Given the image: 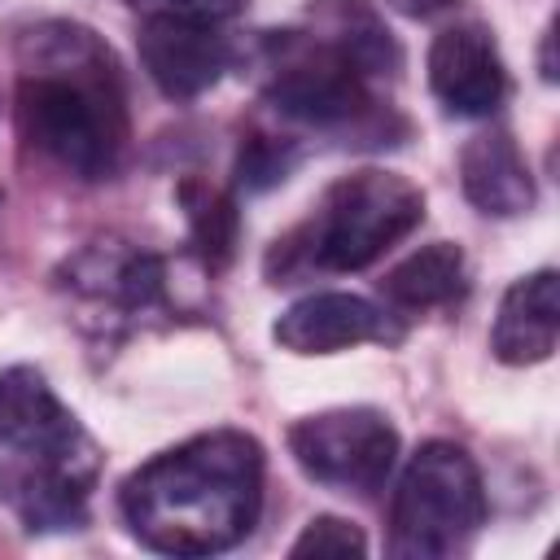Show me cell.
Here are the masks:
<instances>
[{
	"instance_id": "1",
	"label": "cell",
	"mask_w": 560,
	"mask_h": 560,
	"mask_svg": "<svg viewBox=\"0 0 560 560\" xmlns=\"http://www.w3.org/2000/svg\"><path fill=\"white\" fill-rule=\"evenodd\" d=\"M18 131L74 179H109L127 153V92L114 52L79 22L18 39Z\"/></svg>"
},
{
	"instance_id": "2",
	"label": "cell",
	"mask_w": 560,
	"mask_h": 560,
	"mask_svg": "<svg viewBox=\"0 0 560 560\" xmlns=\"http://www.w3.org/2000/svg\"><path fill=\"white\" fill-rule=\"evenodd\" d=\"M118 512L149 551H228L258 525L262 446L241 429L197 433L140 464L118 490Z\"/></svg>"
},
{
	"instance_id": "3",
	"label": "cell",
	"mask_w": 560,
	"mask_h": 560,
	"mask_svg": "<svg viewBox=\"0 0 560 560\" xmlns=\"http://www.w3.org/2000/svg\"><path fill=\"white\" fill-rule=\"evenodd\" d=\"M101 477V446L44 372H0V499L31 534L79 529Z\"/></svg>"
},
{
	"instance_id": "4",
	"label": "cell",
	"mask_w": 560,
	"mask_h": 560,
	"mask_svg": "<svg viewBox=\"0 0 560 560\" xmlns=\"http://www.w3.org/2000/svg\"><path fill=\"white\" fill-rule=\"evenodd\" d=\"M424 219V192L394 171L363 166L324 188L306 223L267 249V276L289 284L306 271H363Z\"/></svg>"
},
{
	"instance_id": "5",
	"label": "cell",
	"mask_w": 560,
	"mask_h": 560,
	"mask_svg": "<svg viewBox=\"0 0 560 560\" xmlns=\"http://www.w3.org/2000/svg\"><path fill=\"white\" fill-rule=\"evenodd\" d=\"M486 525V486L472 455L455 442H424L389 503V551L398 560H446L468 551Z\"/></svg>"
},
{
	"instance_id": "6",
	"label": "cell",
	"mask_w": 560,
	"mask_h": 560,
	"mask_svg": "<svg viewBox=\"0 0 560 560\" xmlns=\"http://www.w3.org/2000/svg\"><path fill=\"white\" fill-rule=\"evenodd\" d=\"M262 96L280 118L319 131H350L376 118L372 79L315 31H280L267 39Z\"/></svg>"
},
{
	"instance_id": "7",
	"label": "cell",
	"mask_w": 560,
	"mask_h": 560,
	"mask_svg": "<svg viewBox=\"0 0 560 560\" xmlns=\"http://www.w3.org/2000/svg\"><path fill=\"white\" fill-rule=\"evenodd\" d=\"M289 455L311 481L328 490L372 494L385 486L398 459V433L372 407H337L298 420L289 429Z\"/></svg>"
},
{
	"instance_id": "8",
	"label": "cell",
	"mask_w": 560,
	"mask_h": 560,
	"mask_svg": "<svg viewBox=\"0 0 560 560\" xmlns=\"http://www.w3.org/2000/svg\"><path fill=\"white\" fill-rule=\"evenodd\" d=\"M429 88L455 118H486L508 96V70L486 26L459 22L438 31L429 48Z\"/></svg>"
},
{
	"instance_id": "9",
	"label": "cell",
	"mask_w": 560,
	"mask_h": 560,
	"mask_svg": "<svg viewBox=\"0 0 560 560\" xmlns=\"http://www.w3.org/2000/svg\"><path fill=\"white\" fill-rule=\"evenodd\" d=\"M57 280L74 298L105 306L114 315H144V311L162 306V298H166L162 258L149 249H136V245H122V241L83 245L74 258H66Z\"/></svg>"
},
{
	"instance_id": "10",
	"label": "cell",
	"mask_w": 560,
	"mask_h": 560,
	"mask_svg": "<svg viewBox=\"0 0 560 560\" xmlns=\"http://www.w3.org/2000/svg\"><path fill=\"white\" fill-rule=\"evenodd\" d=\"M271 337L293 354H332L359 341L398 346L402 324L359 293H311L271 324Z\"/></svg>"
},
{
	"instance_id": "11",
	"label": "cell",
	"mask_w": 560,
	"mask_h": 560,
	"mask_svg": "<svg viewBox=\"0 0 560 560\" xmlns=\"http://www.w3.org/2000/svg\"><path fill=\"white\" fill-rule=\"evenodd\" d=\"M140 61L149 79L171 101H192L206 88L223 79L232 66V39L223 26H197V22H166V18H140L136 35Z\"/></svg>"
},
{
	"instance_id": "12",
	"label": "cell",
	"mask_w": 560,
	"mask_h": 560,
	"mask_svg": "<svg viewBox=\"0 0 560 560\" xmlns=\"http://www.w3.org/2000/svg\"><path fill=\"white\" fill-rule=\"evenodd\" d=\"M556 337H560V280L551 267H542L534 276H521L503 293L490 328V350L499 363L525 368L551 359Z\"/></svg>"
},
{
	"instance_id": "13",
	"label": "cell",
	"mask_w": 560,
	"mask_h": 560,
	"mask_svg": "<svg viewBox=\"0 0 560 560\" xmlns=\"http://www.w3.org/2000/svg\"><path fill=\"white\" fill-rule=\"evenodd\" d=\"M459 184L464 197L494 219H512L534 206V175L508 131H477L459 149Z\"/></svg>"
},
{
	"instance_id": "14",
	"label": "cell",
	"mask_w": 560,
	"mask_h": 560,
	"mask_svg": "<svg viewBox=\"0 0 560 560\" xmlns=\"http://www.w3.org/2000/svg\"><path fill=\"white\" fill-rule=\"evenodd\" d=\"M311 31L324 35L346 61H354L372 83L402 70V48L368 0H315Z\"/></svg>"
},
{
	"instance_id": "15",
	"label": "cell",
	"mask_w": 560,
	"mask_h": 560,
	"mask_svg": "<svg viewBox=\"0 0 560 560\" xmlns=\"http://www.w3.org/2000/svg\"><path fill=\"white\" fill-rule=\"evenodd\" d=\"M381 293L394 311H442V306L464 302V293H468L464 249L451 241H433V245L407 254L381 280Z\"/></svg>"
},
{
	"instance_id": "16",
	"label": "cell",
	"mask_w": 560,
	"mask_h": 560,
	"mask_svg": "<svg viewBox=\"0 0 560 560\" xmlns=\"http://www.w3.org/2000/svg\"><path fill=\"white\" fill-rule=\"evenodd\" d=\"M179 206H184V219H188V236H192V249L201 254V262L210 271L228 267L232 254H236V236H241V214H236V201L214 188V184H201V179H184L175 188Z\"/></svg>"
},
{
	"instance_id": "17",
	"label": "cell",
	"mask_w": 560,
	"mask_h": 560,
	"mask_svg": "<svg viewBox=\"0 0 560 560\" xmlns=\"http://www.w3.org/2000/svg\"><path fill=\"white\" fill-rule=\"evenodd\" d=\"M293 166H298V149H293L289 140L254 131L249 140H241V153H236V184H241L245 192H267V188L280 184Z\"/></svg>"
},
{
	"instance_id": "18",
	"label": "cell",
	"mask_w": 560,
	"mask_h": 560,
	"mask_svg": "<svg viewBox=\"0 0 560 560\" xmlns=\"http://www.w3.org/2000/svg\"><path fill=\"white\" fill-rule=\"evenodd\" d=\"M363 551H368L363 529L341 516H315L289 547V556H363Z\"/></svg>"
},
{
	"instance_id": "19",
	"label": "cell",
	"mask_w": 560,
	"mask_h": 560,
	"mask_svg": "<svg viewBox=\"0 0 560 560\" xmlns=\"http://www.w3.org/2000/svg\"><path fill=\"white\" fill-rule=\"evenodd\" d=\"M140 18H166V22H197V26H223L232 22L245 0H127Z\"/></svg>"
},
{
	"instance_id": "20",
	"label": "cell",
	"mask_w": 560,
	"mask_h": 560,
	"mask_svg": "<svg viewBox=\"0 0 560 560\" xmlns=\"http://www.w3.org/2000/svg\"><path fill=\"white\" fill-rule=\"evenodd\" d=\"M394 13H402V18H433V13H446L451 4H459V0H385Z\"/></svg>"
},
{
	"instance_id": "21",
	"label": "cell",
	"mask_w": 560,
	"mask_h": 560,
	"mask_svg": "<svg viewBox=\"0 0 560 560\" xmlns=\"http://www.w3.org/2000/svg\"><path fill=\"white\" fill-rule=\"evenodd\" d=\"M551 39H556V26H547V35H542V79H547V83H556V57H551Z\"/></svg>"
},
{
	"instance_id": "22",
	"label": "cell",
	"mask_w": 560,
	"mask_h": 560,
	"mask_svg": "<svg viewBox=\"0 0 560 560\" xmlns=\"http://www.w3.org/2000/svg\"><path fill=\"white\" fill-rule=\"evenodd\" d=\"M0 210H4V192H0Z\"/></svg>"
}]
</instances>
